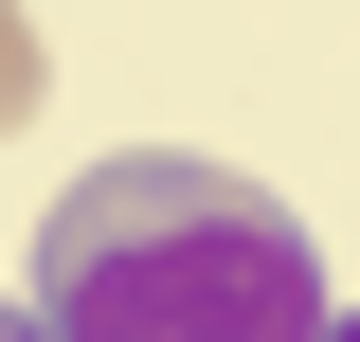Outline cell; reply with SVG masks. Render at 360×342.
Here are the masks:
<instances>
[{
  "mask_svg": "<svg viewBox=\"0 0 360 342\" xmlns=\"http://www.w3.org/2000/svg\"><path fill=\"white\" fill-rule=\"evenodd\" d=\"M37 324L54 342H324V253L252 163L127 144L37 216Z\"/></svg>",
  "mask_w": 360,
  "mask_h": 342,
  "instance_id": "1",
  "label": "cell"
},
{
  "mask_svg": "<svg viewBox=\"0 0 360 342\" xmlns=\"http://www.w3.org/2000/svg\"><path fill=\"white\" fill-rule=\"evenodd\" d=\"M54 108V54H37V18H0V127H37Z\"/></svg>",
  "mask_w": 360,
  "mask_h": 342,
  "instance_id": "2",
  "label": "cell"
},
{
  "mask_svg": "<svg viewBox=\"0 0 360 342\" xmlns=\"http://www.w3.org/2000/svg\"><path fill=\"white\" fill-rule=\"evenodd\" d=\"M0 342H54V324H37V306H0Z\"/></svg>",
  "mask_w": 360,
  "mask_h": 342,
  "instance_id": "3",
  "label": "cell"
},
{
  "mask_svg": "<svg viewBox=\"0 0 360 342\" xmlns=\"http://www.w3.org/2000/svg\"><path fill=\"white\" fill-rule=\"evenodd\" d=\"M324 342H360V306H324Z\"/></svg>",
  "mask_w": 360,
  "mask_h": 342,
  "instance_id": "4",
  "label": "cell"
}]
</instances>
